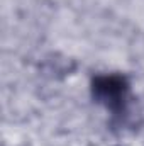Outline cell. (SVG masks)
Returning a JSON list of instances; mask_svg holds the SVG:
<instances>
[{"label": "cell", "mask_w": 144, "mask_h": 146, "mask_svg": "<svg viewBox=\"0 0 144 146\" xmlns=\"http://www.w3.org/2000/svg\"><path fill=\"white\" fill-rule=\"evenodd\" d=\"M93 95L114 115H124L127 112V94L129 85L124 76L119 75H104L93 80Z\"/></svg>", "instance_id": "cell-1"}]
</instances>
